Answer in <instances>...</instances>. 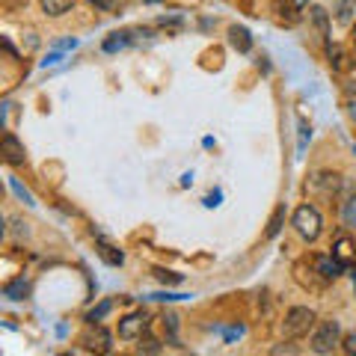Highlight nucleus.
Listing matches in <instances>:
<instances>
[{"mask_svg": "<svg viewBox=\"0 0 356 356\" xmlns=\"http://www.w3.org/2000/svg\"><path fill=\"white\" fill-rule=\"evenodd\" d=\"M291 226H294V232L306 243H315L321 235H324V217H321V211L312 205V202H303V205L294 211Z\"/></svg>", "mask_w": 356, "mask_h": 356, "instance_id": "f257e3e1", "label": "nucleus"}, {"mask_svg": "<svg viewBox=\"0 0 356 356\" xmlns=\"http://www.w3.org/2000/svg\"><path fill=\"white\" fill-rule=\"evenodd\" d=\"M344 341L341 336V324L336 318H324V321H318L315 330H312V339H309V350L312 353H332L339 348V344Z\"/></svg>", "mask_w": 356, "mask_h": 356, "instance_id": "f03ea898", "label": "nucleus"}, {"mask_svg": "<svg viewBox=\"0 0 356 356\" xmlns=\"http://www.w3.org/2000/svg\"><path fill=\"white\" fill-rule=\"evenodd\" d=\"M306 187H309V193H318V196H327V199L353 193L350 178H344V175H339V172H327V170H321V172L312 175Z\"/></svg>", "mask_w": 356, "mask_h": 356, "instance_id": "7ed1b4c3", "label": "nucleus"}, {"mask_svg": "<svg viewBox=\"0 0 356 356\" xmlns=\"http://www.w3.org/2000/svg\"><path fill=\"white\" fill-rule=\"evenodd\" d=\"M318 324V315L312 312L309 306H294L285 312V321H282V336L285 339H300V336H309Z\"/></svg>", "mask_w": 356, "mask_h": 356, "instance_id": "20e7f679", "label": "nucleus"}, {"mask_svg": "<svg viewBox=\"0 0 356 356\" xmlns=\"http://www.w3.org/2000/svg\"><path fill=\"white\" fill-rule=\"evenodd\" d=\"M81 344L89 353H110L113 350V336H110L102 324H86L83 336H81Z\"/></svg>", "mask_w": 356, "mask_h": 356, "instance_id": "39448f33", "label": "nucleus"}, {"mask_svg": "<svg viewBox=\"0 0 356 356\" xmlns=\"http://www.w3.org/2000/svg\"><path fill=\"white\" fill-rule=\"evenodd\" d=\"M152 324V318H149V312H131V315H125L119 321V339L122 341H134V339H143V332L149 330Z\"/></svg>", "mask_w": 356, "mask_h": 356, "instance_id": "423d86ee", "label": "nucleus"}, {"mask_svg": "<svg viewBox=\"0 0 356 356\" xmlns=\"http://www.w3.org/2000/svg\"><path fill=\"white\" fill-rule=\"evenodd\" d=\"M312 267H315V273L321 276V280L324 282H332V280H339V276L348 270V267H344L336 255H315V259H312Z\"/></svg>", "mask_w": 356, "mask_h": 356, "instance_id": "0eeeda50", "label": "nucleus"}, {"mask_svg": "<svg viewBox=\"0 0 356 356\" xmlns=\"http://www.w3.org/2000/svg\"><path fill=\"white\" fill-rule=\"evenodd\" d=\"M0 154H3V161L9 166H21L27 161V152H24V143H21L15 134H3V140H0Z\"/></svg>", "mask_w": 356, "mask_h": 356, "instance_id": "6e6552de", "label": "nucleus"}, {"mask_svg": "<svg viewBox=\"0 0 356 356\" xmlns=\"http://www.w3.org/2000/svg\"><path fill=\"white\" fill-rule=\"evenodd\" d=\"M229 44H232V48H235L238 54H250V51H252V36H250V30L243 27V24L229 27Z\"/></svg>", "mask_w": 356, "mask_h": 356, "instance_id": "1a4fd4ad", "label": "nucleus"}, {"mask_svg": "<svg viewBox=\"0 0 356 356\" xmlns=\"http://www.w3.org/2000/svg\"><path fill=\"white\" fill-rule=\"evenodd\" d=\"M128 44H134L131 30H119V33H110V36L102 42V51L104 54H119V51H125Z\"/></svg>", "mask_w": 356, "mask_h": 356, "instance_id": "9d476101", "label": "nucleus"}, {"mask_svg": "<svg viewBox=\"0 0 356 356\" xmlns=\"http://www.w3.org/2000/svg\"><path fill=\"white\" fill-rule=\"evenodd\" d=\"M332 13H336V21L341 27L356 24V0H336V3H332Z\"/></svg>", "mask_w": 356, "mask_h": 356, "instance_id": "9b49d317", "label": "nucleus"}, {"mask_svg": "<svg viewBox=\"0 0 356 356\" xmlns=\"http://www.w3.org/2000/svg\"><path fill=\"white\" fill-rule=\"evenodd\" d=\"M332 255H336V259L344 264V267H350L353 261H356V243L350 241V238H339L336 243H332Z\"/></svg>", "mask_w": 356, "mask_h": 356, "instance_id": "f8f14e48", "label": "nucleus"}, {"mask_svg": "<svg viewBox=\"0 0 356 356\" xmlns=\"http://www.w3.org/2000/svg\"><path fill=\"white\" fill-rule=\"evenodd\" d=\"M30 294V280L27 276H15V280H9L3 285V297L6 300H24Z\"/></svg>", "mask_w": 356, "mask_h": 356, "instance_id": "ddd939ff", "label": "nucleus"}, {"mask_svg": "<svg viewBox=\"0 0 356 356\" xmlns=\"http://www.w3.org/2000/svg\"><path fill=\"white\" fill-rule=\"evenodd\" d=\"M98 255H102V259L110 264V267H122V264H125V252H122V250H116L113 247V243H107V241H98Z\"/></svg>", "mask_w": 356, "mask_h": 356, "instance_id": "4468645a", "label": "nucleus"}, {"mask_svg": "<svg viewBox=\"0 0 356 356\" xmlns=\"http://www.w3.org/2000/svg\"><path fill=\"white\" fill-rule=\"evenodd\" d=\"M341 222H344V229L356 232V191L341 199Z\"/></svg>", "mask_w": 356, "mask_h": 356, "instance_id": "2eb2a0df", "label": "nucleus"}, {"mask_svg": "<svg viewBox=\"0 0 356 356\" xmlns=\"http://www.w3.org/2000/svg\"><path fill=\"white\" fill-rule=\"evenodd\" d=\"M39 3H42V13L48 18H63L74 6V0H39Z\"/></svg>", "mask_w": 356, "mask_h": 356, "instance_id": "dca6fc26", "label": "nucleus"}, {"mask_svg": "<svg viewBox=\"0 0 356 356\" xmlns=\"http://www.w3.org/2000/svg\"><path fill=\"white\" fill-rule=\"evenodd\" d=\"M110 312H113V303H110V300H102L98 306H92L86 312V324H98V321H104Z\"/></svg>", "mask_w": 356, "mask_h": 356, "instance_id": "f3484780", "label": "nucleus"}, {"mask_svg": "<svg viewBox=\"0 0 356 356\" xmlns=\"http://www.w3.org/2000/svg\"><path fill=\"white\" fill-rule=\"evenodd\" d=\"M309 18H312V24L318 27L321 36H327V33H330V15H327V9H324V6H315V9L309 13Z\"/></svg>", "mask_w": 356, "mask_h": 356, "instance_id": "a211bd4d", "label": "nucleus"}, {"mask_svg": "<svg viewBox=\"0 0 356 356\" xmlns=\"http://www.w3.org/2000/svg\"><path fill=\"white\" fill-rule=\"evenodd\" d=\"M282 226H285V205H280V208H276L273 211V217H270V226H267V238H276V235H280V232H282Z\"/></svg>", "mask_w": 356, "mask_h": 356, "instance_id": "6ab92c4d", "label": "nucleus"}, {"mask_svg": "<svg viewBox=\"0 0 356 356\" xmlns=\"http://www.w3.org/2000/svg\"><path fill=\"white\" fill-rule=\"evenodd\" d=\"M9 187H13V193H15V196H18V199H21V202H24V205H30V208H33V205H36V199H33V193L27 191V187H24V184H21V181H18V178H15V175H9Z\"/></svg>", "mask_w": 356, "mask_h": 356, "instance_id": "aec40b11", "label": "nucleus"}, {"mask_svg": "<svg viewBox=\"0 0 356 356\" xmlns=\"http://www.w3.org/2000/svg\"><path fill=\"white\" fill-rule=\"evenodd\" d=\"M154 280L163 282V285H181L184 276L181 273H172V270H163V267H154Z\"/></svg>", "mask_w": 356, "mask_h": 356, "instance_id": "412c9836", "label": "nucleus"}, {"mask_svg": "<svg viewBox=\"0 0 356 356\" xmlns=\"http://www.w3.org/2000/svg\"><path fill=\"white\" fill-rule=\"evenodd\" d=\"M13 235H15V241H27L30 238V222L21 220V217H13Z\"/></svg>", "mask_w": 356, "mask_h": 356, "instance_id": "4be33fe9", "label": "nucleus"}, {"mask_svg": "<svg viewBox=\"0 0 356 356\" xmlns=\"http://www.w3.org/2000/svg\"><path fill=\"white\" fill-rule=\"evenodd\" d=\"M220 332H222V339H226V344H235L247 330H243V324H232V327H226V330L220 327Z\"/></svg>", "mask_w": 356, "mask_h": 356, "instance_id": "5701e85b", "label": "nucleus"}, {"mask_svg": "<svg viewBox=\"0 0 356 356\" xmlns=\"http://www.w3.org/2000/svg\"><path fill=\"white\" fill-rule=\"evenodd\" d=\"M327 57H330V65H332V69H341L344 54H341L339 44H327Z\"/></svg>", "mask_w": 356, "mask_h": 356, "instance_id": "b1692460", "label": "nucleus"}, {"mask_svg": "<svg viewBox=\"0 0 356 356\" xmlns=\"http://www.w3.org/2000/svg\"><path fill=\"white\" fill-rule=\"evenodd\" d=\"M297 128H300V152H303V149H306V143L312 140V128L306 125L303 119H297Z\"/></svg>", "mask_w": 356, "mask_h": 356, "instance_id": "393cba45", "label": "nucleus"}, {"mask_svg": "<svg viewBox=\"0 0 356 356\" xmlns=\"http://www.w3.org/2000/svg\"><path fill=\"white\" fill-rule=\"evenodd\" d=\"M140 353H161V341H154V339H140Z\"/></svg>", "mask_w": 356, "mask_h": 356, "instance_id": "a878e982", "label": "nucleus"}, {"mask_svg": "<svg viewBox=\"0 0 356 356\" xmlns=\"http://www.w3.org/2000/svg\"><path fill=\"white\" fill-rule=\"evenodd\" d=\"M191 294H149V300H158V303H175V300H187Z\"/></svg>", "mask_w": 356, "mask_h": 356, "instance_id": "bb28decb", "label": "nucleus"}, {"mask_svg": "<svg viewBox=\"0 0 356 356\" xmlns=\"http://www.w3.org/2000/svg\"><path fill=\"white\" fill-rule=\"evenodd\" d=\"M163 327L170 332V341H175V332H178V318L175 315H163Z\"/></svg>", "mask_w": 356, "mask_h": 356, "instance_id": "cd10ccee", "label": "nucleus"}, {"mask_svg": "<svg viewBox=\"0 0 356 356\" xmlns=\"http://www.w3.org/2000/svg\"><path fill=\"white\" fill-rule=\"evenodd\" d=\"M341 348H344V353H350V356H356V332H348V336H344V341H341Z\"/></svg>", "mask_w": 356, "mask_h": 356, "instance_id": "c85d7f7f", "label": "nucleus"}, {"mask_svg": "<svg viewBox=\"0 0 356 356\" xmlns=\"http://www.w3.org/2000/svg\"><path fill=\"white\" fill-rule=\"evenodd\" d=\"M63 54H65V51H57V48H54V51L48 54V57L42 60V69H48V65H57V63L63 60Z\"/></svg>", "mask_w": 356, "mask_h": 356, "instance_id": "c756f323", "label": "nucleus"}, {"mask_svg": "<svg viewBox=\"0 0 356 356\" xmlns=\"http://www.w3.org/2000/svg\"><path fill=\"white\" fill-rule=\"evenodd\" d=\"M220 199H222V191H214V193H208V196L202 199V205H205V208H217Z\"/></svg>", "mask_w": 356, "mask_h": 356, "instance_id": "7c9ffc66", "label": "nucleus"}, {"mask_svg": "<svg viewBox=\"0 0 356 356\" xmlns=\"http://www.w3.org/2000/svg\"><path fill=\"white\" fill-rule=\"evenodd\" d=\"M57 51H72V48H77V39H63V42H57L54 44Z\"/></svg>", "mask_w": 356, "mask_h": 356, "instance_id": "2f4dec72", "label": "nucleus"}, {"mask_svg": "<svg viewBox=\"0 0 356 356\" xmlns=\"http://www.w3.org/2000/svg\"><path fill=\"white\" fill-rule=\"evenodd\" d=\"M158 24H181V15H161Z\"/></svg>", "mask_w": 356, "mask_h": 356, "instance_id": "473e14b6", "label": "nucleus"}, {"mask_svg": "<svg viewBox=\"0 0 356 356\" xmlns=\"http://www.w3.org/2000/svg\"><path fill=\"white\" fill-rule=\"evenodd\" d=\"M344 92H348V98H356V74L350 77L348 83H344Z\"/></svg>", "mask_w": 356, "mask_h": 356, "instance_id": "72a5a7b5", "label": "nucleus"}, {"mask_svg": "<svg viewBox=\"0 0 356 356\" xmlns=\"http://www.w3.org/2000/svg\"><path fill=\"white\" fill-rule=\"evenodd\" d=\"M86 3H92L95 9H113V0H86Z\"/></svg>", "mask_w": 356, "mask_h": 356, "instance_id": "f704fd0d", "label": "nucleus"}, {"mask_svg": "<svg viewBox=\"0 0 356 356\" xmlns=\"http://www.w3.org/2000/svg\"><path fill=\"white\" fill-rule=\"evenodd\" d=\"M270 353H273V356H280V353H297V348H294V344H285V348L280 344V348H273Z\"/></svg>", "mask_w": 356, "mask_h": 356, "instance_id": "c9c22d12", "label": "nucleus"}, {"mask_svg": "<svg viewBox=\"0 0 356 356\" xmlns=\"http://www.w3.org/2000/svg\"><path fill=\"white\" fill-rule=\"evenodd\" d=\"M348 116H350V122L356 125V98H348Z\"/></svg>", "mask_w": 356, "mask_h": 356, "instance_id": "e433bc0d", "label": "nucleus"}, {"mask_svg": "<svg viewBox=\"0 0 356 356\" xmlns=\"http://www.w3.org/2000/svg\"><path fill=\"white\" fill-rule=\"evenodd\" d=\"M291 3H294V6H306V3H309V0H291Z\"/></svg>", "mask_w": 356, "mask_h": 356, "instance_id": "4c0bfd02", "label": "nucleus"}, {"mask_svg": "<svg viewBox=\"0 0 356 356\" xmlns=\"http://www.w3.org/2000/svg\"><path fill=\"white\" fill-rule=\"evenodd\" d=\"M353 44H356V24H353Z\"/></svg>", "mask_w": 356, "mask_h": 356, "instance_id": "58836bf2", "label": "nucleus"}, {"mask_svg": "<svg viewBox=\"0 0 356 356\" xmlns=\"http://www.w3.org/2000/svg\"><path fill=\"white\" fill-rule=\"evenodd\" d=\"M146 3H158V0H146Z\"/></svg>", "mask_w": 356, "mask_h": 356, "instance_id": "ea45409f", "label": "nucleus"}, {"mask_svg": "<svg viewBox=\"0 0 356 356\" xmlns=\"http://www.w3.org/2000/svg\"><path fill=\"white\" fill-rule=\"evenodd\" d=\"M353 154H356V146H353Z\"/></svg>", "mask_w": 356, "mask_h": 356, "instance_id": "a19ab883", "label": "nucleus"}, {"mask_svg": "<svg viewBox=\"0 0 356 356\" xmlns=\"http://www.w3.org/2000/svg\"><path fill=\"white\" fill-rule=\"evenodd\" d=\"M353 63H356V60H353Z\"/></svg>", "mask_w": 356, "mask_h": 356, "instance_id": "79ce46f5", "label": "nucleus"}]
</instances>
